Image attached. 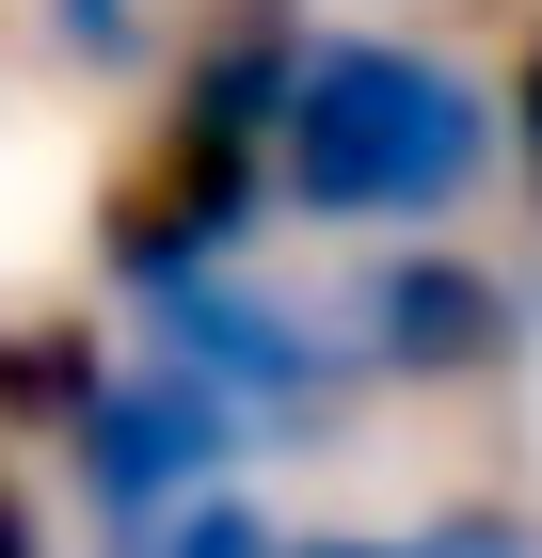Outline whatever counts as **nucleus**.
<instances>
[{"instance_id":"obj_5","label":"nucleus","mask_w":542,"mask_h":558,"mask_svg":"<svg viewBox=\"0 0 542 558\" xmlns=\"http://www.w3.org/2000/svg\"><path fill=\"white\" fill-rule=\"evenodd\" d=\"M351 336H368V367L447 384V367H495V351H510V288H495V271H462V256H399V271H368Z\"/></svg>"},{"instance_id":"obj_11","label":"nucleus","mask_w":542,"mask_h":558,"mask_svg":"<svg viewBox=\"0 0 542 558\" xmlns=\"http://www.w3.org/2000/svg\"><path fill=\"white\" fill-rule=\"evenodd\" d=\"M510 144H527V175H542V48H527V81H510Z\"/></svg>"},{"instance_id":"obj_7","label":"nucleus","mask_w":542,"mask_h":558,"mask_svg":"<svg viewBox=\"0 0 542 558\" xmlns=\"http://www.w3.org/2000/svg\"><path fill=\"white\" fill-rule=\"evenodd\" d=\"M96 399H112V384L81 367V336H0V415H64V430H81Z\"/></svg>"},{"instance_id":"obj_4","label":"nucleus","mask_w":542,"mask_h":558,"mask_svg":"<svg viewBox=\"0 0 542 558\" xmlns=\"http://www.w3.org/2000/svg\"><path fill=\"white\" fill-rule=\"evenodd\" d=\"M144 319H160V367L224 384L240 415H303V399H320V336H303L272 288H224V271H192V288H160Z\"/></svg>"},{"instance_id":"obj_2","label":"nucleus","mask_w":542,"mask_h":558,"mask_svg":"<svg viewBox=\"0 0 542 558\" xmlns=\"http://www.w3.org/2000/svg\"><path fill=\"white\" fill-rule=\"evenodd\" d=\"M479 175H495V112H479V81H447L431 48L351 33V48L303 64V96H288V192L320 223H431V208H462Z\"/></svg>"},{"instance_id":"obj_9","label":"nucleus","mask_w":542,"mask_h":558,"mask_svg":"<svg viewBox=\"0 0 542 558\" xmlns=\"http://www.w3.org/2000/svg\"><path fill=\"white\" fill-rule=\"evenodd\" d=\"M48 16H64V48H81V64H112V48H144V0H48Z\"/></svg>"},{"instance_id":"obj_3","label":"nucleus","mask_w":542,"mask_h":558,"mask_svg":"<svg viewBox=\"0 0 542 558\" xmlns=\"http://www.w3.org/2000/svg\"><path fill=\"white\" fill-rule=\"evenodd\" d=\"M240 430H255V415H240L224 384L144 367V384H112V399L81 415V478H96V511H112V526H160V511H192V478H208Z\"/></svg>"},{"instance_id":"obj_1","label":"nucleus","mask_w":542,"mask_h":558,"mask_svg":"<svg viewBox=\"0 0 542 558\" xmlns=\"http://www.w3.org/2000/svg\"><path fill=\"white\" fill-rule=\"evenodd\" d=\"M303 64H320V48H303V0H208L192 96L160 112V144H144V175H128V208H112V271H128L144 303L240 256L255 160H288V96H303Z\"/></svg>"},{"instance_id":"obj_10","label":"nucleus","mask_w":542,"mask_h":558,"mask_svg":"<svg viewBox=\"0 0 542 558\" xmlns=\"http://www.w3.org/2000/svg\"><path fill=\"white\" fill-rule=\"evenodd\" d=\"M0 558H48V511L16 495V478H0Z\"/></svg>"},{"instance_id":"obj_8","label":"nucleus","mask_w":542,"mask_h":558,"mask_svg":"<svg viewBox=\"0 0 542 558\" xmlns=\"http://www.w3.org/2000/svg\"><path fill=\"white\" fill-rule=\"evenodd\" d=\"M288 558H542V543H527V511H447L415 543H288Z\"/></svg>"},{"instance_id":"obj_6","label":"nucleus","mask_w":542,"mask_h":558,"mask_svg":"<svg viewBox=\"0 0 542 558\" xmlns=\"http://www.w3.org/2000/svg\"><path fill=\"white\" fill-rule=\"evenodd\" d=\"M112 558H288V526H272V511H240V495H192V511L128 526Z\"/></svg>"}]
</instances>
